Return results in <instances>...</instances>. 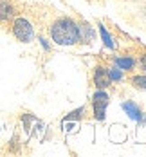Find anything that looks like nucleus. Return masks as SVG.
Returning a JSON list of instances; mask_svg holds the SVG:
<instances>
[{
    "label": "nucleus",
    "mask_w": 146,
    "mask_h": 157,
    "mask_svg": "<svg viewBox=\"0 0 146 157\" xmlns=\"http://www.w3.org/2000/svg\"><path fill=\"white\" fill-rule=\"evenodd\" d=\"M49 40L54 42L56 45H65V47H74L80 45V25L78 20H74L72 16H56L51 24H49Z\"/></svg>",
    "instance_id": "obj_1"
},
{
    "label": "nucleus",
    "mask_w": 146,
    "mask_h": 157,
    "mask_svg": "<svg viewBox=\"0 0 146 157\" xmlns=\"http://www.w3.org/2000/svg\"><path fill=\"white\" fill-rule=\"evenodd\" d=\"M9 31L13 34V38L20 44H31L36 38V29H34L32 22L20 13L9 22Z\"/></svg>",
    "instance_id": "obj_2"
},
{
    "label": "nucleus",
    "mask_w": 146,
    "mask_h": 157,
    "mask_svg": "<svg viewBox=\"0 0 146 157\" xmlns=\"http://www.w3.org/2000/svg\"><path fill=\"white\" fill-rule=\"evenodd\" d=\"M90 105H92V116L96 121H103L105 114H107V107L110 105V96L107 94L103 89H96V92L90 98Z\"/></svg>",
    "instance_id": "obj_3"
},
{
    "label": "nucleus",
    "mask_w": 146,
    "mask_h": 157,
    "mask_svg": "<svg viewBox=\"0 0 146 157\" xmlns=\"http://www.w3.org/2000/svg\"><path fill=\"white\" fill-rule=\"evenodd\" d=\"M90 83H92V87L103 89V90H107L108 87H112V79H110V74H108V67L105 63L94 65V69L90 72Z\"/></svg>",
    "instance_id": "obj_4"
},
{
    "label": "nucleus",
    "mask_w": 146,
    "mask_h": 157,
    "mask_svg": "<svg viewBox=\"0 0 146 157\" xmlns=\"http://www.w3.org/2000/svg\"><path fill=\"white\" fill-rule=\"evenodd\" d=\"M112 63L119 69L123 71L125 74H132L137 71L139 63H137V56L135 54H117V56H112Z\"/></svg>",
    "instance_id": "obj_5"
},
{
    "label": "nucleus",
    "mask_w": 146,
    "mask_h": 157,
    "mask_svg": "<svg viewBox=\"0 0 146 157\" xmlns=\"http://www.w3.org/2000/svg\"><path fill=\"white\" fill-rule=\"evenodd\" d=\"M16 15H18V7L15 0H0V25L9 24Z\"/></svg>",
    "instance_id": "obj_6"
},
{
    "label": "nucleus",
    "mask_w": 146,
    "mask_h": 157,
    "mask_svg": "<svg viewBox=\"0 0 146 157\" xmlns=\"http://www.w3.org/2000/svg\"><path fill=\"white\" fill-rule=\"evenodd\" d=\"M121 109L125 110V114H128L130 119H133V121H137V123H141V119H143V109L135 103V101H132V99H126V101H123L121 103Z\"/></svg>",
    "instance_id": "obj_7"
},
{
    "label": "nucleus",
    "mask_w": 146,
    "mask_h": 157,
    "mask_svg": "<svg viewBox=\"0 0 146 157\" xmlns=\"http://www.w3.org/2000/svg\"><path fill=\"white\" fill-rule=\"evenodd\" d=\"M126 83H128L132 89L139 90V92H146V72H132V74H126Z\"/></svg>",
    "instance_id": "obj_8"
},
{
    "label": "nucleus",
    "mask_w": 146,
    "mask_h": 157,
    "mask_svg": "<svg viewBox=\"0 0 146 157\" xmlns=\"http://www.w3.org/2000/svg\"><path fill=\"white\" fill-rule=\"evenodd\" d=\"M97 27H99V34H101V38H103L105 47L110 49V51H115V49H117V45H115V38L107 31V27L103 25V22H99V20H97Z\"/></svg>",
    "instance_id": "obj_9"
},
{
    "label": "nucleus",
    "mask_w": 146,
    "mask_h": 157,
    "mask_svg": "<svg viewBox=\"0 0 146 157\" xmlns=\"http://www.w3.org/2000/svg\"><path fill=\"white\" fill-rule=\"evenodd\" d=\"M85 107H81V109H78V110H74V112H70V114H67L63 117V123L65 121H72V119H83L85 117Z\"/></svg>",
    "instance_id": "obj_10"
},
{
    "label": "nucleus",
    "mask_w": 146,
    "mask_h": 157,
    "mask_svg": "<svg viewBox=\"0 0 146 157\" xmlns=\"http://www.w3.org/2000/svg\"><path fill=\"white\" fill-rule=\"evenodd\" d=\"M143 49H144V52L137 54V63H139V69L143 72H146V47H143Z\"/></svg>",
    "instance_id": "obj_11"
}]
</instances>
